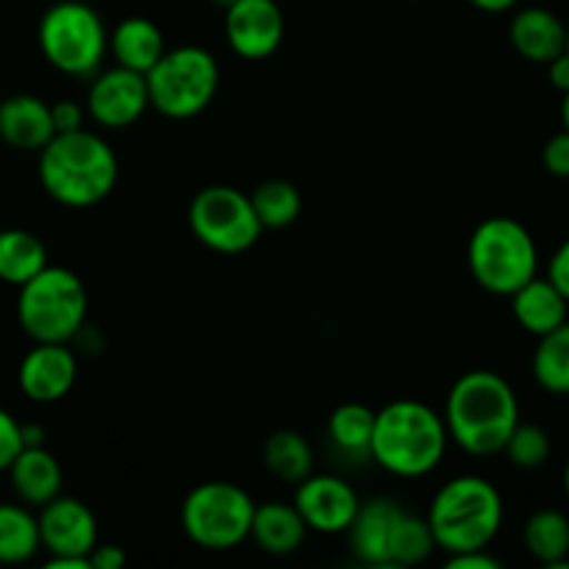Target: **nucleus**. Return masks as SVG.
I'll list each match as a JSON object with an SVG mask.
<instances>
[{"mask_svg": "<svg viewBox=\"0 0 569 569\" xmlns=\"http://www.w3.org/2000/svg\"><path fill=\"white\" fill-rule=\"evenodd\" d=\"M522 542L531 559L542 567L569 569V517L561 511H533L522 528Z\"/></svg>", "mask_w": 569, "mask_h": 569, "instance_id": "23", "label": "nucleus"}, {"mask_svg": "<svg viewBox=\"0 0 569 569\" xmlns=\"http://www.w3.org/2000/svg\"><path fill=\"white\" fill-rule=\"evenodd\" d=\"M261 461L267 472L283 483H300L306 476L315 472V450L309 439L292 428H278L267 437L261 448Z\"/></svg>", "mask_w": 569, "mask_h": 569, "instance_id": "24", "label": "nucleus"}, {"mask_svg": "<svg viewBox=\"0 0 569 569\" xmlns=\"http://www.w3.org/2000/svg\"><path fill=\"white\" fill-rule=\"evenodd\" d=\"M531 367L533 378L545 392L556 395V398L569 395V320L539 337Z\"/></svg>", "mask_w": 569, "mask_h": 569, "instance_id": "28", "label": "nucleus"}, {"mask_svg": "<svg viewBox=\"0 0 569 569\" xmlns=\"http://www.w3.org/2000/svg\"><path fill=\"white\" fill-rule=\"evenodd\" d=\"M39 548V522L31 506L0 503V565H26Z\"/></svg>", "mask_w": 569, "mask_h": 569, "instance_id": "26", "label": "nucleus"}, {"mask_svg": "<svg viewBox=\"0 0 569 569\" xmlns=\"http://www.w3.org/2000/svg\"><path fill=\"white\" fill-rule=\"evenodd\" d=\"M56 137L48 100L37 94H11L0 100V139L9 148L39 153Z\"/></svg>", "mask_w": 569, "mask_h": 569, "instance_id": "17", "label": "nucleus"}, {"mask_svg": "<svg viewBox=\"0 0 569 569\" xmlns=\"http://www.w3.org/2000/svg\"><path fill=\"white\" fill-rule=\"evenodd\" d=\"M37 39L48 64L72 78H92L109 53L103 17L83 0L50 6L39 20Z\"/></svg>", "mask_w": 569, "mask_h": 569, "instance_id": "7", "label": "nucleus"}, {"mask_svg": "<svg viewBox=\"0 0 569 569\" xmlns=\"http://www.w3.org/2000/svg\"><path fill=\"white\" fill-rule=\"evenodd\" d=\"M472 278L489 295L509 298L539 270V248L531 231L515 217H489L478 222L467 244Z\"/></svg>", "mask_w": 569, "mask_h": 569, "instance_id": "6", "label": "nucleus"}, {"mask_svg": "<svg viewBox=\"0 0 569 569\" xmlns=\"http://www.w3.org/2000/svg\"><path fill=\"white\" fill-rule=\"evenodd\" d=\"M470 3L476 6V9L489 11V14H500V11L515 9V6L520 3V0H470Z\"/></svg>", "mask_w": 569, "mask_h": 569, "instance_id": "40", "label": "nucleus"}, {"mask_svg": "<svg viewBox=\"0 0 569 569\" xmlns=\"http://www.w3.org/2000/svg\"><path fill=\"white\" fill-rule=\"evenodd\" d=\"M187 220L200 244L226 256L250 250L264 231L250 203V194L228 183H211L200 189L189 203Z\"/></svg>", "mask_w": 569, "mask_h": 569, "instance_id": "10", "label": "nucleus"}, {"mask_svg": "<svg viewBox=\"0 0 569 569\" xmlns=\"http://www.w3.org/2000/svg\"><path fill=\"white\" fill-rule=\"evenodd\" d=\"M511 298V315H515L517 326L522 331L533 333V337H545L553 328H559L561 322H567L569 300L548 278L533 276L531 281L522 283L517 292L509 295Z\"/></svg>", "mask_w": 569, "mask_h": 569, "instance_id": "20", "label": "nucleus"}, {"mask_svg": "<svg viewBox=\"0 0 569 569\" xmlns=\"http://www.w3.org/2000/svg\"><path fill=\"white\" fill-rule=\"evenodd\" d=\"M22 422L14 420V415L0 406V472L9 470L11 461L17 459V453L22 450Z\"/></svg>", "mask_w": 569, "mask_h": 569, "instance_id": "32", "label": "nucleus"}, {"mask_svg": "<svg viewBox=\"0 0 569 569\" xmlns=\"http://www.w3.org/2000/svg\"><path fill=\"white\" fill-rule=\"evenodd\" d=\"M78 359L67 342H33L17 367V383L33 403H59L72 392Z\"/></svg>", "mask_w": 569, "mask_h": 569, "instance_id": "15", "label": "nucleus"}, {"mask_svg": "<svg viewBox=\"0 0 569 569\" xmlns=\"http://www.w3.org/2000/svg\"><path fill=\"white\" fill-rule=\"evenodd\" d=\"M303 517L295 509V503H281V500H270V503L256 506L253 522H250V539L259 545V550L270 556H292L303 548L306 542Z\"/></svg>", "mask_w": 569, "mask_h": 569, "instance_id": "22", "label": "nucleus"}, {"mask_svg": "<svg viewBox=\"0 0 569 569\" xmlns=\"http://www.w3.org/2000/svg\"><path fill=\"white\" fill-rule=\"evenodd\" d=\"M211 3L220 6V9H228V6H233V3H237V0H211Z\"/></svg>", "mask_w": 569, "mask_h": 569, "instance_id": "42", "label": "nucleus"}, {"mask_svg": "<svg viewBox=\"0 0 569 569\" xmlns=\"http://www.w3.org/2000/svg\"><path fill=\"white\" fill-rule=\"evenodd\" d=\"M450 442L470 456H498L520 422V400L492 370H470L450 387L442 411Z\"/></svg>", "mask_w": 569, "mask_h": 569, "instance_id": "1", "label": "nucleus"}, {"mask_svg": "<svg viewBox=\"0 0 569 569\" xmlns=\"http://www.w3.org/2000/svg\"><path fill=\"white\" fill-rule=\"evenodd\" d=\"M548 78H550V87L559 89L561 94L569 92V50L565 53L556 56L553 61H548Z\"/></svg>", "mask_w": 569, "mask_h": 569, "instance_id": "38", "label": "nucleus"}, {"mask_svg": "<svg viewBox=\"0 0 569 569\" xmlns=\"http://www.w3.org/2000/svg\"><path fill=\"white\" fill-rule=\"evenodd\" d=\"M295 509L303 517L306 528L315 533L337 537L345 533L359 511L361 498L348 481L337 476H306L295 483Z\"/></svg>", "mask_w": 569, "mask_h": 569, "instance_id": "13", "label": "nucleus"}, {"mask_svg": "<svg viewBox=\"0 0 569 569\" xmlns=\"http://www.w3.org/2000/svg\"><path fill=\"white\" fill-rule=\"evenodd\" d=\"M542 164L553 178H569V131L553 133L542 148Z\"/></svg>", "mask_w": 569, "mask_h": 569, "instance_id": "33", "label": "nucleus"}, {"mask_svg": "<svg viewBox=\"0 0 569 569\" xmlns=\"http://www.w3.org/2000/svg\"><path fill=\"white\" fill-rule=\"evenodd\" d=\"M167 50L164 33L148 17H126L109 31V53L114 64L133 72H148Z\"/></svg>", "mask_w": 569, "mask_h": 569, "instance_id": "21", "label": "nucleus"}, {"mask_svg": "<svg viewBox=\"0 0 569 569\" xmlns=\"http://www.w3.org/2000/svg\"><path fill=\"white\" fill-rule=\"evenodd\" d=\"M509 39L511 48L522 59L533 61V64H548L567 50V22H561L556 11L528 6L511 17Z\"/></svg>", "mask_w": 569, "mask_h": 569, "instance_id": "18", "label": "nucleus"}, {"mask_svg": "<svg viewBox=\"0 0 569 569\" xmlns=\"http://www.w3.org/2000/svg\"><path fill=\"white\" fill-rule=\"evenodd\" d=\"M450 569H500V561L489 553V548L467 550V553H456L448 559Z\"/></svg>", "mask_w": 569, "mask_h": 569, "instance_id": "37", "label": "nucleus"}, {"mask_svg": "<svg viewBox=\"0 0 569 569\" xmlns=\"http://www.w3.org/2000/svg\"><path fill=\"white\" fill-rule=\"evenodd\" d=\"M148 98L159 114L170 120H189L211 106L220 89V64L200 44H181L161 53L144 72Z\"/></svg>", "mask_w": 569, "mask_h": 569, "instance_id": "8", "label": "nucleus"}, {"mask_svg": "<svg viewBox=\"0 0 569 569\" xmlns=\"http://www.w3.org/2000/svg\"><path fill=\"white\" fill-rule=\"evenodd\" d=\"M128 561V553L120 545L98 542L89 550V569H122Z\"/></svg>", "mask_w": 569, "mask_h": 569, "instance_id": "35", "label": "nucleus"}, {"mask_svg": "<svg viewBox=\"0 0 569 569\" xmlns=\"http://www.w3.org/2000/svg\"><path fill=\"white\" fill-rule=\"evenodd\" d=\"M6 472H9L17 500L31 509H42L44 503L59 498L61 483H64V470H61L59 459L44 445L22 448Z\"/></svg>", "mask_w": 569, "mask_h": 569, "instance_id": "19", "label": "nucleus"}, {"mask_svg": "<svg viewBox=\"0 0 569 569\" xmlns=\"http://www.w3.org/2000/svg\"><path fill=\"white\" fill-rule=\"evenodd\" d=\"M567 50H569V26H567Z\"/></svg>", "mask_w": 569, "mask_h": 569, "instance_id": "44", "label": "nucleus"}, {"mask_svg": "<svg viewBox=\"0 0 569 569\" xmlns=\"http://www.w3.org/2000/svg\"><path fill=\"white\" fill-rule=\"evenodd\" d=\"M44 267H48V248L37 233L26 228L0 231V281L9 287H22Z\"/></svg>", "mask_w": 569, "mask_h": 569, "instance_id": "25", "label": "nucleus"}, {"mask_svg": "<svg viewBox=\"0 0 569 569\" xmlns=\"http://www.w3.org/2000/svg\"><path fill=\"white\" fill-rule=\"evenodd\" d=\"M120 161L111 144L89 128L56 133L39 150V183L56 203L89 209L117 187Z\"/></svg>", "mask_w": 569, "mask_h": 569, "instance_id": "2", "label": "nucleus"}, {"mask_svg": "<svg viewBox=\"0 0 569 569\" xmlns=\"http://www.w3.org/2000/svg\"><path fill=\"white\" fill-rule=\"evenodd\" d=\"M433 550H437V542H433L426 517H417L406 509L398 522V531H395L392 550H389V567L422 565Z\"/></svg>", "mask_w": 569, "mask_h": 569, "instance_id": "30", "label": "nucleus"}, {"mask_svg": "<svg viewBox=\"0 0 569 569\" xmlns=\"http://www.w3.org/2000/svg\"><path fill=\"white\" fill-rule=\"evenodd\" d=\"M256 503L239 483L203 481L181 503V528L200 550L226 553L250 539Z\"/></svg>", "mask_w": 569, "mask_h": 569, "instance_id": "9", "label": "nucleus"}, {"mask_svg": "<svg viewBox=\"0 0 569 569\" xmlns=\"http://www.w3.org/2000/svg\"><path fill=\"white\" fill-rule=\"evenodd\" d=\"M250 203H253L256 217H259L261 228H289L303 211V194L292 181L283 178H270L261 181L259 187L250 192Z\"/></svg>", "mask_w": 569, "mask_h": 569, "instance_id": "29", "label": "nucleus"}, {"mask_svg": "<svg viewBox=\"0 0 569 569\" xmlns=\"http://www.w3.org/2000/svg\"><path fill=\"white\" fill-rule=\"evenodd\" d=\"M561 122H565V128L569 131V92H565V103H561Z\"/></svg>", "mask_w": 569, "mask_h": 569, "instance_id": "41", "label": "nucleus"}, {"mask_svg": "<svg viewBox=\"0 0 569 569\" xmlns=\"http://www.w3.org/2000/svg\"><path fill=\"white\" fill-rule=\"evenodd\" d=\"M50 117H53L56 133L87 128L83 126V120H87V106H81L78 100H56V103H50Z\"/></svg>", "mask_w": 569, "mask_h": 569, "instance_id": "34", "label": "nucleus"}, {"mask_svg": "<svg viewBox=\"0 0 569 569\" xmlns=\"http://www.w3.org/2000/svg\"><path fill=\"white\" fill-rule=\"evenodd\" d=\"M545 278H548V281L569 300V239H565V242L556 248L553 259H550L548 264V276Z\"/></svg>", "mask_w": 569, "mask_h": 569, "instance_id": "36", "label": "nucleus"}, {"mask_svg": "<svg viewBox=\"0 0 569 569\" xmlns=\"http://www.w3.org/2000/svg\"><path fill=\"white\" fill-rule=\"evenodd\" d=\"M506 459L520 470H537L550 459V437L542 426L533 422H517L509 442L503 445Z\"/></svg>", "mask_w": 569, "mask_h": 569, "instance_id": "31", "label": "nucleus"}, {"mask_svg": "<svg viewBox=\"0 0 569 569\" xmlns=\"http://www.w3.org/2000/svg\"><path fill=\"white\" fill-rule=\"evenodd\" d=\"M565 492H567V498H569V459H567V467H565Z\"/></svg>", "mask_w": 569, "mask_h": 569, "instance_id": "43", "label": "nucleus"}, {"mask_svg": "<svg viewBox=\"0 0 569 569\" xmlns=\"http://www.w3.org/2000/svg\"><path fill=\"white\" fill-rule=\"evenodd\" d=\"M22 448H39L44 445V428L37 426V422H22Z\"/></svg>", "mask_w": 569, "mask_h": 569, "instance_id": "39", "label": "nucleus"}, {"mask_svg": "<svg viewBox=\"0 0 569 569\" xmlns=\"http://www.w3.org/2000/svg\"><path fill=\"white\" fill-rule=\"evenodd\" d=\"M87 117L98 122L106 131H122L133 126L144 111L150 109L148 81L142 72H133L128 67H109L98 70L89 81L87 92Z\"/></svg>", "mask_w": 569, "mask_h": 569, "instance_id": "11", "label": "nucleus"}, {"mask_svg": "<svg viewBox=\"0 0 569 569\" xmlns=\"http://www.w3.org/2000/svg\"><path fill=\"white\" fill-rule=\"evenodd\" d=\"M426 520L437 548L448 556L481 550L495 542L503 526V498L481 476L450 478L433 495Z\"/></svg>", "mask_w": 569, "mask_h": 569, "instance_id": "4", "label": "nucleus"}, {"mask_svg": "<svg viewBox=\"0 0 569 569\" xmlns=\"http://www.w3.org/2000/svg\"><path fill=\"white\" fill-rule=\"evenodd\" d=\"M287 22L278 0H237L226 9L228 48L244 61H264L281 48Z\"/></svg>", "mask_w": 569, "mask_h": 569, "instance_id": "12", "label": "nucleus"}, {"mask_svg": "<svg viewBox=\"0 0 569 569\" xmlns=\"http://www.w3.org/2000/svg\"><path fill=\"white\" fill-rule=\"evenodd\" d=\"M39 542L48 550L50 559L70 556V559H89V550L98 545V520L83 500L59 495L44 503L37 515Z\"/></svg>", "mask_w": 569, "mask_h": 569, "instance_id": "14", "label": "nucleus"}, {"mask_svg": "<svg viewBox=\"0 0 569 569\" xmlns=\"http://www.w3.org/2000/svg\"><path fill=\"white\" fill-rule=\"evenodd\" d=\"M442 415L422 400H392L376 411L370 459L398 478L431 476L448 453Z\"/></svg>", "mask_w": 569, "mask_h": 569, "instance_id": "3", "label": "nucleus"}, {"mask_svg": "<svg viewBox=\"0 0 569 569\" xmlns=\"http://www.w3.org/2000/svg\"><path fill=\"white\" fill-rule=\"evenodd\" d=\"M89 292L67 267L48 264L17 287V320L33 342H70L87 326Z\"/></svg>", "mask_w": 569, "mask_h": 569, "instance_id": "5", "label": "nucleus"}, {"mask_svg": "<svg viewBox=\"0 0 569 569\" xmlns=\"http://www.w3.org/2000/svg\"><path fill=\"white\" fill-rule=\"evenodd\" d=\"M376 411L365 403H342L328 417V439L350 459H370V439Z\"/></svg>", "mask_w": 569, "mask_h": 569, "instance_id": "27", "label": "nucleus"}, {"mask_svg": "<svg viewBox=\"0 0 569 569\" xmlns=\"http://www.w3.org/2000/svg\"><path fill=\"white\" fill-rule=\"evenodd\" d=\"M403 506L395 498H372L361 500L353 522L345 531L348 548L361 565L389 567V550H392L395 531L403 517Z\"/></svg>", "mask_w": 569, "mask_h": 569, "instance_id": "16", "label": "nucleus"}]
</instances>
